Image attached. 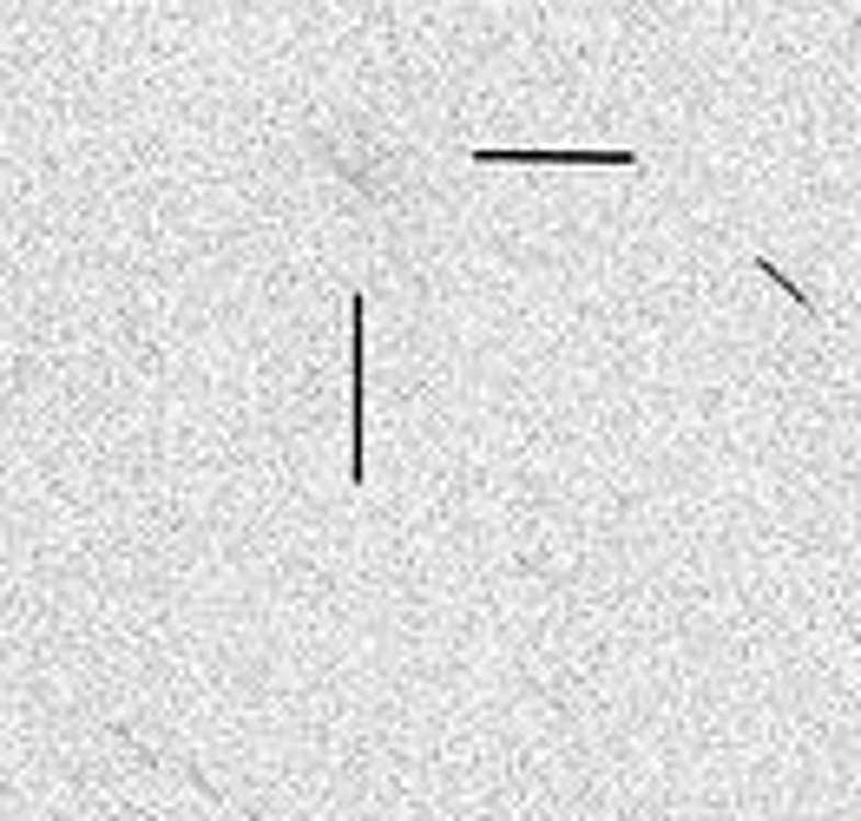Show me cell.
I'll use <instances>...</instances> for the list:
<instances>
[{
    "label": "cell",
    "instance_id": "1",
    "mask_svg": "<svg viewBox=\"0 0 861 821\" xmlns=\"http://www.w3.org/2000/svg\"><path fill=\"white\" fill-rule=\"evenodd\" d=\"M362 316H369V303H362V289H349V493H362Z\"/></svg>",
    "mask_w": 861,
    "mask_h": 821
},
{
    "label": "cell",
    "instance_id": "2",
    "mask_svg": "<svg viewBox=\"0 0 861 821\" xmlns=\"http://www.w3.org/2000/svg\"><path fill=\"white\" fill-rule=\"evenodd\" d=\"M467 158L474 164H625V171L645 164L638 151H507V145H474Z\"/></svg>",
    "mask_w": 861,
    "mask_h": 821
},
{
    "label": "cell",
    "instance_id": "3",
    "mask_svg": "<svg viewBox=\"0 0 861 821\" xmlns=\"http://www.w3.org/2000/svg\"><path fill=\"white\" fill-rule=\"evenodd\" d=\"M750 270H757L763 283H777V296H783V303H790L796 316H809V322L823 316V309H816V296H809V289H803V283H796V276H790V270L777 263V256H763V250H757V256H750Z\"/></svg>",
    "mask_w": 861,
    "mask_h": 821
}]
</instances>
